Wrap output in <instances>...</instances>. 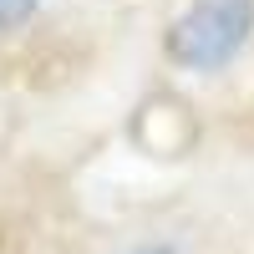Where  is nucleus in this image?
I'll return each mask as SVG.
<instances>
[{"label": "nucleus", "instance_id": "nucleus-1", "mask_svg": "<svg viewBox=\"0 0 254 254\" xmlns=\"http://www.w3.org/2000/svg\"><path fill=\"white\" fill-rule=\"evenodd\" d=\"M254 20V0H193L168 31V56L188 71H219L234 61Z\"/></svg>", "mask_w": 254, "mask_h": 254}, {"label": "nucleus", "instance_id": "nucleus-2", "mask_svg": "<svg viewBox=\"0 0 254 254\" xmlns=\"http://www.w3.org/2000/svg\"><path fill=\"white\" fill-rule=\"evenodd\" d=\"M36 0H0V26H20V20L31 15Z\"/></svg>", "mask_w": 254, "mask_h": 254}, {"label": "nucleus", "instance_id": "nucleus-3", "mask_svg": "<svg viewBox=\"0 0 254 254\" xmlns=\"http://www.w3.org/2000/svg\"><path fill=\"white\" fill-rule=\"evenodd\" d=\"M132 254H178V249H163V244H153V249H132Z\"/></svg>", "mask_w": 254, "mask_h": 254}]
</instances>
